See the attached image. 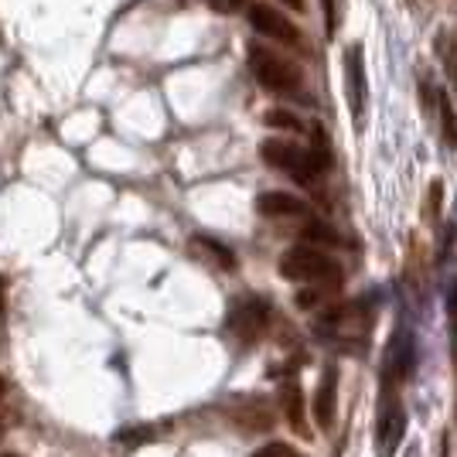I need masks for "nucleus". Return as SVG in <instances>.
I'll use <instances>...</instances> for the list:
<instances>
[{
  "instance_id": "nucleus-4",
  "label": "nucleus",
  "mask_w": 457,
  "mask_h": 457,
  "mask_svg": "<svg viewBox=\"0 0 457 457\" xmlns=\"http://www.w3.org/2000/svg\"><path fill=\"white\" fill-rule=\"evenodd\" d=\"M246 18H249V24H253V31H260L263 38H273V41H280V45H290V48L301 45L297 24L287 18L284 11L270 7V4H249Z\"/></svg>"
},
{
  "instance_id": "nucleus-1",
  "label": "nucleus",
  "mask_w": 457,
  "mask_h": 457,
  "mask_svg": "<svg viewBox=\"0 0 457 457\" xmlns=\"http://www.w3.org/2000/svg\"><path fill=\"white\" fill-rule=\"evenodd\" d=\"M280 277L297 280V284L318 287V284H335L342 280L338 263L318 246H294L280 256Z\"/></svg>"
},
{
  "instance_id": "nucleus-2",
  "label": "nucleus",
  "mask_w": 457,
  "mask_h": 457,
  "mask_svg": "<svg viewBox=\"0 0 457 457\" xmlns=\"http://www.w3.org/2000/svg\"><path fill=\"white\" fill-rule=\"evenodd\" d=\"M249 72L270 93L290 96L301 89V69L294 62H287L284 55L263 48V45H249Z\"/></svg>"
},
{
  "instance_id": "nucleus-5",
  "label": "nucleus",
  "mask_w": 457,
  "mask_h": 457,
  "mask_svg": "<svg viewBox=\"0 0 457 457\" xmlns=\"http://www.w3.org/2000/svg\"><path fill=\"white\" fill-rule=\"evenodd\" d=\"M403 430H406V413H403V403L396 400L393 386L386 382L382 389V406H379V430H376V447L379 457H393V451L400 447Z\"/></svg>"
},
{
  "instance_id": "nucleus-3",
  "label": "nucleus",
  "mask_w": 457,
  "mask_h": 457,
  "mask_svg": "<svg viewBox=\"0 0 457 457\" xmlns=\"http://www.w3.org/2000/svg\"><path fill=\"white\" fill-rule=\"evenodd\" d=\"M260 154H263V161H267L270 168L290 174V178L301 181V185H311V181L324 171L314 154L304 151V147H297V144H290V140H263Z\"/></svg>"
},
{
  "instance_id": "nucleus-15",
  "label": "nucleus",
  "mask_w": 457,
  "mask_h": 457,
  "mask_svg": "<svg viewBox=\"0 0 457 457\" xmlns=\"http://www.w3.org/2000/svg\"><path fill=\"white\" fill-rule=\"evenodd\" d=\"M440 205H444V185H440V181H430L427 198H423V219H427V222H437Z\"/></svg>"
},
{
  "instance_id": "nucleus-19",
  "label": "nucleus",
  "mask_w": 457,
  "mask_h": 457,
  "mask_svg": "<svg viewBox=\"0 0 457 457\" xmlns=\"http://www.w3.org/2000/svg\"><path fill=\"white\" fill-rule=\"evenodd\" d=\"M239 7H249L246 0H212V11H219V14H236Z\"/></svg>"
},
{
  "instance_id": "nucleus-14",
  "label": "nucleus",
  "mask_w": 457,
  "mask_h": 457,
  "mask_svg": "<svg viewBox=\"0 0 457 457\" xmlns=\"http://www.w3.org/2000/svg\"><path fill=\"white\" fill-rule=\"evenodd\" d=\"M263 123L273 127V130H287V134H304V123L294 113H287V110H270V113L263 116Z\"/></svg>"
},
{
  "instance_id": "nucleus-24",
  "label": "nucleus",
  "mask_w": 457,
  "mask_h": 457,
  "mask_svg": "<svg viewBox=\"0 0 457 457\" xmlns=\"http://www.w3.org/2000/svg\"><path fill=\"white\" fill-rule=\"evenodd\" d=\"M0 457H18V454H0Z\"/></svg>"
},
{
  "instance_id": "nucleus-10",
  "label": "nucleus",
  "mask_w": 457,
  "mask_h": 457,
  "mask_svg": "<svg viewBox=\"0 0 457 457\" xmlns=\"http://www.w3.org/2000/svg\"><path fill=\"white\" fill-rule=\"evenodd\" d=\"M280 406H284V417L287 423L297 430V437H311V430H307V420H304V393H301V386L297 382H287L284 389H280Z\"/></svg>"
},
{
  "instance_id": "nucleus-20",
  "label": "nucleus",
  "mask_w": 457,
  "mask_h": 457,
  "mask_svg": "<svg viewBox=\"0 0 457 457\" xmlns=\"http://www.w3.org/2000/svg\"><path fill=\"white\" fill-rule=\"evenodd\" d=\"M277 457H304V454H297V451L287 447V444H277Z\"/></svg>"
},
{
  "instance_id": "nucleus-6",
  "label": "nucleus",
  "mask_w": 457,
  "mask_h": 457,
  "mask_svg": "<svg viewBox=\"0 0 457 457\" xmlns=\"http://www.w3.org/2000/svg\"><path fill=\"white\" fill-rule=\"evenodd\" d=\"M345 93L352 103V116L362 123L365 116V99H369V82H365V62H362V45H352L345 52Z\"/></svg>"
},
{
  "instance_id": "nucleus-21",
  "label": "nucleus",
  "mask_w": 457,
  "mask_h": 457,
  "mask_svg": "<svg viewBox=\"0 0 457 457\" xmlns=\"http://www.w3.org/2000/svg\"><path fill=\"white\" fill-rule=\"evenodd\" d=\"M256 457H277V444H270L263 451H256Z\"/></svg>"
},
{
  "instance_id": "nucleus-22",
  "label": "nucleus",
  "mask_w": 457,
  "mask_h": 457,
  "mask_svg": "<svg viewBox=\"0 0 457 457\" xmlns=\"http://www.w3.org/2000/svg\"><path fill=\"white\" fill-rule=\"evenodd\" d=\"M287 7H294V11H304V0H284Z\"/></svg>"
},
{
  "instance_id": "nucleus-12",
  "label": "nucleus",
  "mask_w": 457,
  "mask_h": 457,
  "mask_svg": "<svg viewBox=\"0 0 457 457\" xmlns=\"http://www.w3.org/2000/svg\"><path fill=\"white\" fill-rule=\"evenodd\" d=\"M437 52H440V62H444V72H447V82H451L454 99H457V28L454 31H444V35H440Z\"/></svg>"
},
{
  "instance_id": "nucleus-8",
  "label": "nucleus",
  "mask_w": 457,
  "mask_h": 457,
  "mask_svg": "<svg viewBox=\"0 0 457 457\" xmlns=\"http://www.w3.org/2000/svg\"><path fill=\"white\" fill-rule=\"evenodd\" d=\"M311 410H314L318 427H321V430H331L335 413H338V369H335V365L324 369L321 382H318V393H314V400H311Z\"/></svg>"
},
{
  "instance_id": "nucleus-9",
  "label": "nucleus",
  "mask_w": 457,
  "mask_h": 457,
  "mask_svg": "<svg viewBox=\"0 0 457 457\" xmlns=\"http://www.w3.org/2000/svg\"><path fill=\"white\" fill-rule=\"evenodd\" d=\"M256 212L267 219H290V215H304L307 205L297 195H287V191H263L256 198Z\"/></svg>"
},
{
  "instance_id": "nucleus-18",
  "label": "nucleus",
  "mask_w": 457,
  "mask_h": 457,
  "mask_svg": "<svg viewBox=\"0 0 457 457\" xmlns=\"http://www.w3.org/2000/svg\"><path fill=\"white\" fill-rule=\"evenodd\" d=\"M324 7V28H328V35H335L338 31V0H321Z\"/></svg>"
},
{
  "instance_id": "nucleus-13",
  "label": "nucleus",
  "mask_w": 457,
  "mask_h": 457,
  "mask_svg": "<svg viewBox=\"0 0 457 457\" xmlns=\"http://www.w3.org/2000/svg\"><path fill=\"white\" fill-rule=\"evenodd\" d=\"M437 110H440V134L447 147H457V113H454V99L451 93L437 96Z\"/></svg>"
},
{
  "instance_id": "nucleus-11",
  "label": "nucleus",
  "mask_w": 457,
  "mask_h": 457,
  "mask_svg": "<svg viewBox=\"0 0 457 457\" xmlns=\"http://www.w3.org/2000/svg\"><path fill=\"white\" fill-rule=\"evenodd\" d=\"M232 420H236L243 430H270V427H273V410L260 400H243L232 406Z\"/></svg>"
},
{
  "instance_id": "nucleus-17",
  "label": "nucleus",
  "mask_w": 457,
  "mask_h": 457,
  "mask_svg": "<svg viewBox=\"0 0 457 457\" xmlns=\"http://www.w3.org/2000/svg\"><path fill=\"white\" fill-rule=\"evenodd\" d=\"M151 437H154V430H147V427H127V430L116 434L120 444H144V440H151Z\"/></svg>"
},
{
  "instance_id": "nucleus-23",
  "label": "nucleus",
  "mask_w": 457,
  "mask_h": 457,
  "mask_svg": "<svg viewBox=\"0 0 457 457\" xmlns=\"http://www.w3.org/2000/svg\"><path fill=\"white\" fill-rule=\"evenodd\" d=\"M0 396H4V379H0Z\"/></svg>"
},
{
  "instance_id": "nucleus-16",
  "label": "nucleus",
  "mask_w": 457,
  "mask_h": 457,
  "mask_svg": "<svg viewBox=\"0 0 457 457\" xmlns=\"http://www.w3.org/2000/svg\"><path fill=\"white\" fill-rule=\"evenodd\" d=\"M304 236L307 239H314V243H324V246H338V236L324 226V222H307Z\"/></svg>"
},
{
  "instance_id": "nucleus-7",
  "label": "nucleus",
  "mask_w": 457,
  "mask_h": 457,
  "mask_svg": "<svg viewBox=\"0 0 457 457\" xmlns=\"http://www.w3.org/2000/svg\"><path fill=\"white\" fill-rule=\"evenodd\" d=\"M228 328L239 342H256L267 328V304L263 301H243L228 314Z\"/></svg>"
}]
</instances>
